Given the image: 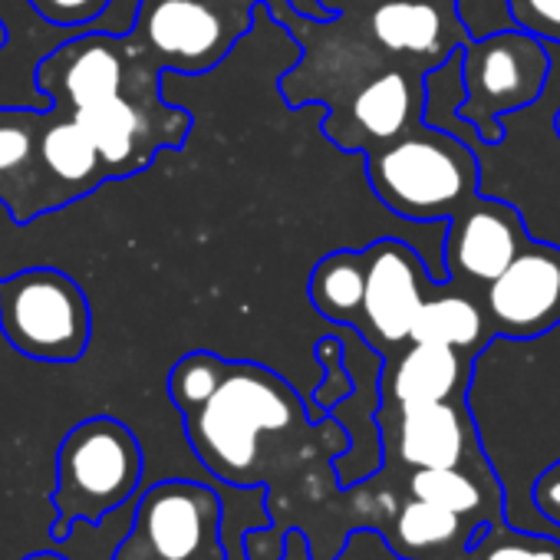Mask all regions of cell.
I'll return each mask as SVG.
<instances>
[{
    "mask_svg": "<svg viewBox=\"0 0 560 560\" xmlns=\"http://www.w3.org/2000/svg\"><path fill=\"white\" fill-rule=\"evenodd\" d=\"M409 494L458 517L501 524V491L494 478L478 481L468 468H416L409 478Z\"/></svg>",
    "mask_w": 560,
    "mask_h": 560,
    "instance_id": "cell-19",
    "label": "cell"
},
{
    "mask_svg": "<svg viewBox=\"0 0 560 560\" xmlns=\"http://www.w3.org/2000/svg\"><path fill=\"white\" fill-rule=\"evenodd\" d=\"M396 455L402 465L416 468H468L488 465L478 429L465 399L396 406Z\"/></svg>",
    "mask_w": 560,
    "mask_h": 560,
    "instance_id": "cell-13",
    "label": "cell"
},
{
    "mask_svg": "<svg viewBox=\"0 0 560 560\" xmlns=\"http://www.w3.org/2000/svg\"><path fill=\"white\" fill-rule=\"evenodd\" d=\"M260 0H139L129 40L175 73L214 70L250 34Z\"/></svg>",
    "mask_w": 560,
    "mask_h": 560,
    "instance_id": "cell-5",
    "label": "cell"
},
{
    "mask_svg": "<svg viewBox=\"0 0 560 560\" xmlns=\"http://www.w3.org/2000/svg\"><path fill=\"white\" fill-rule=\"evenodd\" d=\"M139 481L142 445L129 425L109 416L73 425L57 452L54 540H67L77 524H100L136 494Z\"/></svg>",
    "mask_w": 560,
    "mask_h": 560,
    "instance_id": "cell-3",
    "label": "cell"
},
{
    "mask_svg": "<svg viewBox=\"0 0 560 560\" xmlns=\"http://www.w3.org/2000/svg\"><path fill=\"white\" fill-rule=\"evenodd\" d=\"M465 553L475 560H560V544L553 537L508 530L504 524H485Z\"/></svg>",
    "mask_w": 560,
    "mask_h": 560,
    "instance_id": "cell-22",
    "label": "cell"
},
{
    "mask_svg": "<svg viewBox=\"0 0 560 560\" xmlns=\"http://www.w3.org/2000/svg\"><path fill=\"white\" fill-rule=\"evenodd\" d=\"M491 327L485 317V307H478L475 298L462 291H435V298H425L416 324H412V343H435L452 347L462 353H481L491 340Z\"/></svg>",
    "mask_w": 560,
    "mask_h": 560,
    "instance_id": "cell-18",
    "label": "cell"
},
{
    "mask_svg": "<svg viewBox=\"0 0 560 560\" xmlns=\"http://www.w3.org/2000/svg\"><path fill=\"white\" fill-rule=\"evenodd\" d=\"M471 353L435 347V343H412L386 366L383 393L389 406H416V402H445L465 399L471 380Z\"/></svg>",
    "mask_w": 560,
    "mask_h": 560,
    "instance_id": "cell-15",
    "label": "cell"
},
{
    "mask_svg": "<svg viewBox=\"0 0 560 560\" xmlns=\"http://www.w3.org/2000/svg\"><path fill=\"white\" fill-rule=\"evenodd\" d=\"M182 419L198 462L214 478L241 488L254 485L267 455L314 416L273 370L228 360L218 389Z\"/></svg>",
    "mask_w": 560,
    "mask_h": 560,
    "instance_id": "cell-1",
    "label": "cell"
},
{
    "mask_svg": "<svg viewBox=\"0 0 560 560\" xmlns=\"http://www.w3.org/2000/svg\"><path fill=\"white\" fill-rule=\"evenodd\" d=\"M0 330L40 363H77L93 334L86 294L57 267H27L0 277Z\"/></svg>",
    "mask_w": 560,
    "mask_h": 560,
    "instance_id": "cell-4",
    "label": "cell"
},
{
    "mask_svg": "<svg viewBox=\"0 0 560 560\" xmlns=\"http://www.w3.org/2000/svg\"><path fill=\"white\" fill-rule=\"evenodd\" d=\"M530 504L537 508V514L544 521H550L553 527H560V458L550 462L530 488Z\"/></svg>",
    "mask_w": 560,
    "mask_h": 560,
    "instance_id": "cell-28",
    "label": "cell"
},
{
    "mask_svg": "<svg viewBox=\"0 0 560 560\" xmlns=\"http://www.w3.org/2000/svg\"><path fill=\"white\" fill-rule=\"evenodd\" d=\"M527 244L530 237L514 205L475 195L462 211L445 221L442 264L448 277L488 288Z\"/></svg>",
    "mask_w": 560,
    "mask_h": 560,
    "instance_id": "cell-11",
    "label": "cell"
},
{
    "mask_svg": "<svg viewBox=\"0 0 560 560\" xmlns=\"http://www.w3.org/2000/svg\"><path fill=\"white\" fill-rule=\"evenodd\" d=\"M422 77L409 70H386L353 93L347 113H334L327 119V136L343 149L373 152L412 129L422 119Z\"/></svg>",
    "mask_w": 560,
    "mask_h": 560,
    "instance_id": "cell-12",
    "label": "cell"
},
{
    "mask_svg": "<svg viewBox=\"0 0 560 560\" xmlns=\"http://www.w3.org/2000/svg\"><path fill=\"white\" fill-rule=\"evenodd\" d=\"M37 152H40V168H44V178L57 208L109 182L106 162L96 142L90 139V132L73 116L54 106L47 113V126L40 132Z\"/></svg>",
    "mask_w": 560,
    "mask_h": 560,
    "instance_id": "cell-16",
    "label": "cell"
},
{
    "mask_svg": "<svg viewBox=\"0 0 560 560\" xmlns=\"http://www.w3.org/2000/svg\"><path fill=\"white\" fill-rule=\"evenodd\" d=\"M291 8H298V14H304V18H311V21H334V11L330 8H324L320 0H291Z\"/></svg>",
    "mask_w": 560,
    "mask_h": 560,
    "instance_id": "cell-29",
    "label": "cell"
},
{
    "mask_svg": "<svg viewBox=\"0 0 560 560\" xmlns=\"http://www.w3.org/2000/svg\"><path fill=\"white\" fill-rule=\"evenodd\" d=\"M366 301L357 334L383 350L402 347L412 337V324L435 291L422 257L399 237H380L370 247Z\"/></svg>",
    "mask_w": 560,
    "mask_h": 560,
    "instance_id": "cell-10",
    "label": "cell"
},
{
    "mask_svg": "<svg viewBox=\"0 0 560 560\" xmlns=\"http://www.w3.org/2000/svg\"><path fill=\"white\" fill-rule=\"evenodd\" d=\"M314 357L327 366V380L317 386L314 402H317L320 412H327V409H334L337 402H343L353 393V380H350V370H347V360H343V343L337 337L317 340Z\"/></svg>",
    "mask_w": 560,
    "mask_h": 560,
    "instance_id": "cell-24",
    "label": "cell"
},
{
    "mask_svg": "<svg viewBox=\"0 0 560 560\" xmlns=\"http://www.w3.org/2000/svg\"><path fill=\"white\" fill-rule=\"evenodd\" d=\"M455 18H458L462 31H465L471 40H481V37L511 31L508 21L514 24L511 0H458V4H455ZM514 27H517V24H514Z\"/></svg>",
    "mask_w": 560,
    "mask_h": 560,
    "instance_id": "cell-25",
    "label": "cell"
},
{
    "mask_svg": "<svg viewBox=\"0 0 560 560\" xmlns=\"http://www.w3.org/2000/svg\"><path fill=\"white\" fill-rule=\"evenodd\" d=\"M31 8L57 27H83L109 8V0H31Z\"/></svg>",
    "mask_w": 560,
    "mask_h": 560,
    "instance_id": "cell-27",
    "label": "cell"
},
{
    "mask_svg": "<svg viewBox=\"0 0 560 560\" xmlns=\"http://www.w3.org/2000/svg\"><path fill=\"white\" fill-rule=\"evenodd\" d=\"M494 337L534 340L560 327V247L534 241L485 288Z\"/></svg>",
    "mask_w": 560,
    "mask_h": 560,
    "instance_id": "cell-9",
    "label": "cell"
},
{
    "mask_svg": "<svg viewBox=\"0 0 560 560\" xmlns=\"http://www.w3.org/2000/svg\"><path fill=\"white\" fill-rule=\"evenodd\" d=\"M550 73V44L511 27L462 47L465 96L458 116L478 129L485 142H501V119L537 103Z\"/></svg>",
    "mask_w": 560,
    "mask_h": 560,
    "instance_id": "cell-6",
    "label": "cell"
},
{
    "mask_svg": "<svg viewBox=\"0 0 560 560\" xmlns=\"http://www.w3.org/2000/svg\"><path fill=\"white\" fill-rule=\"evenodd\" d=\"M366 270L370 250H334L317 260L307 280V298L314 311L340 327L357 330L366 301Z\"/></svg>",
    "mask_w": 560,
    "mask_h": 560,
    "instance_id": "cell-17",
    "label": "cell"
},
{
    "mask_svg": "<svg viewBox=\"0 0 560 560\" xmlns=\"http://www.w3.org/2000/svg\"><path fill=\"white\" fill-rule=\"evenodd\" d=\"M373 195L406 221H448L481 182L475 152L452 132L416 122L399 139L366 152Z\"/></svg>",
    "mask_w": 560,
    "mask_h": 560,
    "instance_id": "cell-2",
    "label": "cell"
},
{
    "mask_svg": "<svg viewBox=\"0 0 560 560\" xmlns=\"http://www.w3.org/2000/svg\"><path fill=\"white\" fill-rule=\"evenodd\" d=\"M224 370H228V360H221L208 350H195V353L182 357L168 373V396H172L175 409L191 412L195 406H201L224 380Z\"/></svg>",
    "mask_w": 560,
    "mask_h": 560,
    "instance_id": "cell-23",
    "label": "cell"
},
{
    "mask_svg": "<svg viewBox=\"0 0 560 560\" xmlns=\"http://www.w3.org/2000/svg\"><path fill=\"white\" fill-rule=\"evenodd\" d=\"M553 129H557V136H560V113L553 116Z\"/></svg>",
    "mask_w": 560,
    "mask_h": 560,
    "instance_id": "cell-31",
    "label": "cell"
},
{
    "mask_svg": "<svg viewBox=\"0 0 560 560\" xmlns=\"http://www.w3.org/2000/svg\"><path fill=\"white\" fill-rule=\"evenodd\" d=\"M129 540L152 560H224L221 501L198 481H159L136 501Z\"/></svg>",
    "mask_w": 560,
    "mask_h": 560,
    "instance_id": "cell-8",
    "label": "cell"
},
{
    "mask_svg": "<svg viewBox=\"0 0 560 560\" xmlns=\"http://www.w3.org/2000/svg\"><path fill=\"white\" fill-rule=\"evenodd\" d=\"M511 14L521 31L560 44V0H511Z\"/></svg>",
    "mask_w": 560,
    "mask_h": 560,
    "instance_id": "cell-26",
    "label": "cell"
},
{
    "mask_svg": "<svg viewBox=\"0 0 560 560\" xmlns=\"http://www.w3.org/2000/svg\"><path fill=\"white\" fill-rule=\"evenodd\" d=\"M24 560H67V557H60V553H50V550H40V553H31V557H24Z\"/></svg>",
    "mask_w": 560,
    "mask_h": 560,
    "instance_id": "cell-30",
    "label": "cell"
},
{
    "mask_svg": "<svg viewBox=\"0 0 560 560\" xmlns=\"http://www.w3.org/2000/svg\"><path fill=\"white\" fill-rule=\"evenodd\" d=\"M47 113L0 109V201L8 205L18 224H27L40 211L57 208L37 152Z\"/></svg>",
    "mask_w": 560,
    "mask_h": 560,
    "instance_id": "cell-14",
    "label": "cell"
},
{
    "mask_svg": "<svg viewBox=\"0 0 560 560\" xmlns=\"http://www.w3.org/2000/svg\"><path fill=\"white\" fill-rule=\"evenodd\" d=\"M159 73L162 70L129 40V34H90L57 47L37 67V86L50 96L54 109L77 113L122 96L139 83L155 80Z\"/></svg>",
    "mask_w": 560,
    "mask_h": 560,
    "instance_id": "cell-7",
    "label": "cell"
},
{
    "mask_svg": "<svg viewBox=\"0 0 560 560\" xmlns=\"http://www.w3.org/2000/svg\"><path fill=\"white\" fill-rule=\"evenodd\" d=\"M370 31L376 44L389 54L432 57L442 54L445 18L435 4H425V0H386V4L373 11Z\"/></svg>",
    "mask_w": 560,
    "mask_h": 560,
    "instance_id": "cell-21",
    "label": "cell"
},
{
    "mask_svg": "<svg viewBox=\"0 0 560 560\" xmlns=\"http://www.w3.org/2000/svg\"><path fill=\"white\" fill-rule=\"evenodd\" d=\"M485 527V521L458 517L445 508H435L422 498H409L396 514V550L412 560H425L432 553L448 550L452 544L468 550L471 537Z\"/></svg>",
    "mask_w": 560,
    "mask_h": 560,
    "instance_id": "cell-20",
    "label": "cell"
}]
</instances>
